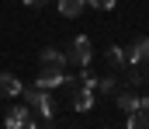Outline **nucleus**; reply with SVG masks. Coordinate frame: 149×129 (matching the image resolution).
Here are the masks:
<instances>
[{"mask_svg": "<svg viewBox=\"0 0 149 129\" xmlns=\"http://www.w3.org/2000/svg\"><path fill=\"white\" fill-rule=\"evenodd\" d=\"M90 59H94V45H90V39L87 35H76L73 45H70V52H66V63L70 66H90Z\"/></svg>", "mask_w": 149, "mask_h": 129, "instance_id": "1", "label": "nucleus"}, {"mask_svg": "<svg viewBox=\"0 0 149 129\" xmlns=\"http://www.w3.org/2000/svg\"><path fill=\"white\" fill-rule=\"evenodd\" d=\"M28 105L35 108L42 119H49V122L56 119V98H52L45 87H35V91H28Z\"/></svg>", "mask_w": 149, "mask_h": 129, "instance_id": "2", "label": "nucleus"}, {"mask_svg": "<svg viewBox=\"0 0 149 129\" xmlns=\"http://www.w3.org/2000/svg\"><path fill=\"white\" fill-rule=\"evenodd\" d=\"M63 80H66L63 66H42V70H38V80H35V87H45V91H56V87H63Z\"/></svg>", "mask_w": 149, "mask_h": 129, "instance_id": "3", "label": "nucleus"}, {"mask_svg": "<svg viewBox=\"0 0 149 129\" xmlns=\"http://www.w3.org/2000/svg\"><path fill=\"white\" fill-rule=\"evenodd\" d=\"M7 129H38V122L31 119V112L24 105H17V108L7 112Z\"/></svg>", "mask_w": 149, "mask_h": 129, "instance_id": "4", "label": "nucleus"}, {"mask_svg": "<svg viewBox=\"0 0 149 129\" xmlns=\"http://www.w3.org/2000/svg\"><path fill=\"white\" fill-rule=\"evenodd\" d=\"M125 59H128V63H135V66H146V63H149V35H142V39H135Z\"/></svg>", "mask_w": 149, "mask_h": 129, "instance_id": "5", "label": "nucleus"}, {"mask_svg": "<svg viewBox=\"0 0 149 129\" xmlns=\"http://www.w3.org/2000/svg\"><path fill=\"white\" fill-rule=\"evenodd\" d=\"M17 94H24L21 80L14 73H0V98H17Z\"/></svg>", "mask_w": 149, "mask_h": 129, "instance_id": "6", "label": "nucleus"}, {"mask_svg": "<svg viewBox=\"0 0 149 129\" xmlns=\"http://www.w3.org/2000/svg\"><path fill=\"white\" fill-rule=\"evenodd\" d=\"M73 108L76 112H90L94 108V87H80L73 94Z\"/></svg>", "mask_w": 149, "mask_h": 129, "instance_id": "7", "label": "nucleus"}, {"mask_svg": "<svg viewBox=\"0 0 149 129\" xmlns=\"http://www.w3.org/2000/svg\"><path fill=\"white\" fill-rule=\"evenodd\" d=\"M42 66H66V52H59V49H42Z\"/></svg>", "mask_w": 149, "mask_h": 129, "instance_id": "8", "label": "nucleus"}, {"mask_svg": "<svg viewBox=\"0 0 149 129\" xmlns=\"http://www.w3.org/2000/svg\"><path fill=\"white\" fill-rule=\"evenodd\" d=\"M83 7H87V0H59L63 18H80V14H83Z\"/></svg>", "mask_w": 149, "mask_h": 129, "instance_id": "9", "label": "nucleus"}, {"mask_svg": "<svg viewBox=\"0 0 149 129\" xmlns=\"http://www.w3.org/2000/svg\"><path fill=\"white\" fill-rule=\"evenodd\" d=\"M118 105H121L125 112H135V105H139V94H132V91H125V94H118Z\"/></svg>", "mask_w": 149, "mask_h": 129, "instance_id": "10", "label": "nucleus"}, {"mask_svg": "<svg viewBox=\"0 0 149 129\" xmlns=\"http://www.w3.org/2000/svg\"><path fill=\"white\" fill-rule=\"evenodd\" d=\"M108 63H111V66H125L128 59H125V52H121L118 45H111V49H108Z\"/></svg>", "mask_w": 149, "mask_h": 129, "instance_id": "11", "label": "nucleus"}, {"mask_svg": "<svg viewBox=\"0 0 149 129\" xmlns=\"http://www.w3.org/2000/svg\"><path fill=\"white\" fill-rule=\"evenodd\" d=\"M125 129H149V122H146V119H139L135 112H128V122H125Z\"/></svg>", "mask_w": 149, "mask_h": 129, "instance_id": "12", "label": "nucleus"}, {"mask_svg": "<svg viewBox=\"0 0 149 129\" xmlns=\"http://www.w3.org/2000/svg\"><path fill=\"white\" fill-rule=\"evenodd\" d=\"M135 115L149 122V94H146V98H139V105H135Z\"/></svg>", "mask_w": 149, "mask_h": 129, "instance_id": "13", "label": "nucleus"}, {"mask_svg": "<svg viewBox=\"0 0 149 129\" xmlns=\"http://www.w3.org/2000/svg\"><path fill=\"white\" fill-rule=\"evenodd\" d=\"M128 66H132V70H128V77H132V84H146V73H142V70H139L135 63H128Z\"/></svg>", "mask_w": 149, "mask_h": 129, "instance_id": "14", "label": "nucleus"}, {"mask_svg": "<svg viewBox=\"0 0 149 129\" xmlns=\"http://www.w3.org/2000/svg\"><path fill=\"white\" fill-rule=\"evenodd\" d=\"M118 0H87V7H97V11H111Z\"/></svg>", "mask_w": 149, "mask_h": 129, "instance_id": "15", "label": "nucleus"}, {"mask_svg": "<svg viewBox=\"0 0 149 129\" xmlns=\"http://www.w3.org/2000/svg\"><path fill=\"white\" fill-rule=\"evenodd\" d=\"M80 77H83V87H97V77H94L87 66H80Z\"/></svg>", "mask_w": 149, "mask_h": 129, "instance_id": "16", "label": "nucleus"}, {"mask_svg": "<svg viewBox=\"0 0 149 129\" xmlns=\"http://www.w3.org/2000/svg\"><path fill=\"white\" fill-rule=\"evenodd\" d=\"M97 87H101V91H108V94H111V91H114V80H111V77H104V80H97Z\"/></svg>", "mask_w": 149, "mask_h": 129, "instance_id": "17", "label": "nucleus"}, {"mask_svg": "<svg viewBox=\"0 0 149 129\" xmlns=\"http://www.w3.org/2000/svg\"><path fill=\"white\" fill-rule=\"evenodd\" d=\"M24 4H31V7H42V4H45V0H24Z\"/></svg>", "mask_w": 149, "mask_h": 129, "instance_id": "18", "label": "nucleus"}]
</instances>
